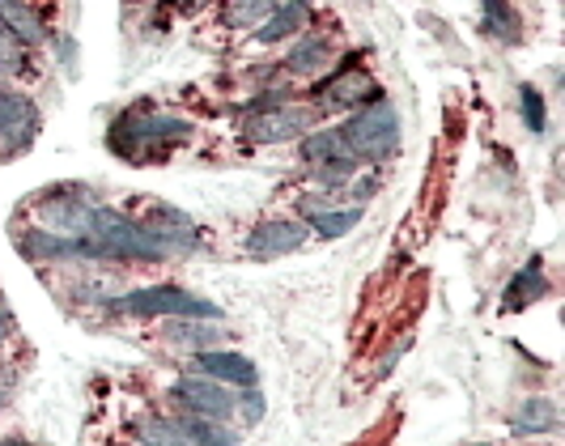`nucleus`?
<instances>
[{
	"label": "nucleus",
	"instance_id": "obj_11",
	"mask_svg": "<svg viewBox=\"0 0 565 446\" xmlns=\"http://www.w3.org/2000/svg\"><path fill=\"white\" fill-rule=\"evenodd\" d=\"M18 252L30 259H68V255H77V238H64L52 230H26V234H18Z\"/></svg>",
	"mask_w": 565,
	"mask_h": 446
},
{
	"label": "nucleus",
	"instance_id": "obj_20",
	"mask_svg": "<svg viewBox=\"0 0 565 446\" xmlns=\"http://www.w3.org/2000/svg\"><path fill=\"white\" fill-rule=\"evenodd\" d=\"M281 9V0H230V26H259Z\"/></svg>",
	"mask_w": 565,
	"mask_h": 446
},
{
	"label": "nucleus",
	"instance_id": "obj_10",
	"mask_svg": "<svg viewBox=\"0 0 565 446\" xmlns=\"http://www.w3.org/2000/svg\"><path fill=\"white\" fill-rule=\"evenodd\" d=\"M196 365L204 379H217L226 387H255V362H247L243 353H226V349H204L196 353Z\"/></svg>",
	"mask_w": 565,
	"mask_h": 446
},
{
	"label": "nucleus",
	"instance_id": "obj_1",
	"mask_svg": "<svg viewBox=\"0 0 565 446\" xmlns=\"http://www.w3.org/2000/svg\"><path fill=\"white\" fill-rule=\"evenodd\" d=\"M340 137L349 145V153L353 158H362V162H383V158H392L399 145V115L392 103H370L362 112L353 115L344 128H340Z\"/></svg>",
	"mask_w": 565,
	"mask_h": 446
},
{
	"label": "nucleus",
	"instance_id": "obj_8",
	"mask_svg": "<svg viewBox=\"0 0 565 446\" xmlns=\"http://www.w3.org/2000/svg\"><path fill=\"white\" fill-rule=\"evenodd\" d=\"M302 128H307V112H298V107H273V112H255L247 119V137L255 145H281V140L302 137Z\"/></svg>",
	"mask_w": 565,
	"mask_h": 446
},
{
	"label": "nucleus",
	"instance_id": "obj_6",
	"mask_svg": "<svg viewBox=\"0 0 565 446\" xmlns=\"http://www.w3.org/2000/svg\"><path fill=\"white\" fill-rule=\"evenodd\" d=\"M307 243V225L298 222H268V225H255L247 234V255L252 259H277V255L298 252Z\"/></svg>",
	"mask_w": 565,
	"mask_h": 446
},
{
	"label": "nucleus",
	"instance_id": "obj_27",
	"mask_svg": "<svg viewBox=\"0 0 565 446\" xmlns=\"http://www.w3.org/2000/svg\"><path fill=\"white\" fill-rule=\"evenodd\" d=\"M4 332H9V310L0 307V340H4Z\"/></svg>",
	"mask_w": 565,
	"mask_h": 446
},
{
	"label": "nucleus",
	"instance_id": "obj_17",
	"mask_svg": "<svg viewBox=\"0 0 565 446\" xmlns=\"http://www.w3.org/2000/svg\"><path fill=\"white\" fill-rule=\"evenodd\" d=\"M307 22V0H294V4H281L273 18H268V26H259V43H281L285 34H294V30Z\"/></svg>",
	"mask_w": 565,
	"mask_h": 446
},
{
	"label": "nucleus",
	"instance_id": "obj_4",
	"mask_svg": "<svg viewBox=\"0 0 565 446\" xmlns=\"http://www.w3.org/2000/svg\"><path fill=\"white\" fill-rule=\"evenodd\" d=\"M174 400L196 413V417H213V421H230L234 408H238V395H230L226 383L217 379H179L174 383Z\"/></svg>",
	"mask_w": 565,
	"mask_h": 446
},
{
	"label": "nucleus",
	"instance_id": "obj_2",
	"mask_svg": "<svg viewBox=\"0 0 565 446\" xmlns=\"http://www.w3.org/2000/svg\"><path fill=\"white\" fill-rule=\"evenodd\" d=\"M119 310H128V315H179V319H222V310L213 307V302H204L196 294H188V289H174V285H153V289H137V294H128V298H119L115 302Z\"/></svg>",
	"mask_w": 565,
	"mask_h": 446
},
{
	"label": "nucleus",
	"instance_id": "obj_21",
	"mask_svg": "<svg viewBox=\"0 0 565 446\" xmlns=\"http://www.w3.org/2000/svg\"><path fill=\"white\" fill-rule=\"evenodd\" d=\"M137 438H141L145 446H192L179 434L174 421H162V417H145L141 425H137Z\"/></svg>",
	"mask_w": 565,
	"mask_h": 446
},
{
	"label": "nucleus",
	"instance_id": "obj_19",
	"mask_svg": "<svg viewBox=\"0 0 565 446\" xmlns=\"http://www.w3.org/2000/svg\"><path fill=\"white\" fill-rule=\"evenodd\" d=\"M484 26H489V34H498L502 43H519L523 39L519 13L510 4H502V0H484Z\"/></svg>",
	"mask_w": 565,
	"mask_h": 446
},
{
	"label": "nucleus",
	"instance_id": "obj_3",
	"mask_svg": "<svg viewBox=\"0 0 565 446\" xmlns=\"http://www.w3.org/2000/svg\"><path fill=\"white\" fill-rule=\"evenodd\" d=\"M192 137V124L188 119H170V115H124L111 128V149L119 153H137L145 145H174V140Z\"/></svg>",
	"mask_w": 565,
	"mask_h": 446
},
{
	"label": "nucleus",
	"instance_id": "obj_9",
	"mask_svg": "<svg viewBox=\"0 0 565 446\" xmlns=\"http://www.w3.org/2000/svg\"><path fill=\"white\" fill-rule=\"evenodd\" d=\"M89 204H85L82 195H68V192H56L43 200V209H39V217L43 225L52 230V234H73V238H82L85 230H89Z\"/></svg>",
	"mask_w": 565,
	"mask_h": 446
},
{
	"label": "nucleus",
	"instance_id": "obj_24",
	"mask_svg": "<svg viewBox=\"0 0 565 446\" xmlns=\"http://www.w3.org/2000/svg\"><path fill=\"white\" fill-rule=\"evenodd\" d=\"M519 107H523V119L532 132H544V98H540L536 85H523L519 89Z\"/></svg>",
	"mask_w": 565,
	"mask_h": 446
},
{
	"label": "nucleus",
	"instance_id": "obj_7",
	"mask_svg": "<svg viewBox=\"0 0 565 446\" xmlns=\"http://www.w3.org/2000/svg\"><path fill=\"white\" fill-rule=\"evenodd\" d=\"M302 158L311 162V167H323V179L328 183H337L344 179V170H353V153H349V145L340 132H311V137L302 140Z\"/></svg>",
	"mask_w": 565,
	"mask_h": 446
},
{
	"label": "nucleus",
	"instance_id": "obj_15",
	"mask_svg": "<svg viewBox=\"0 0 565 446\" xmlns=\"http://www.w3.org/2000/svg\"><path fill=\"white\" fill-rule=\"evenodd\" d=\"M328 60H332V43H328L323 34H311V39H302V43L289 52V68L302 73V77H311L319 68H328Z\"/></svg>",
	"mask_w": 565,
	"mask_h": 446
},
{
	"label": "nucleus",
	"instance_id": "obj_14",
	"mask_svg": "<svg viewBox=\"0 0 565 446\" xmlns=\"http://www.w3.org/2000/svg\"><path fill=\"white\" fill-rule=\"evenodd\" d=\"M548 429H557V404L544 395H532L514 413V434H548Z\"/></svg>",
	"mask_w": 565,
	"mask_h": 446
},
{
	"label": "nucleus",
	"instance_id": "obj_22",
	"mask_svg": "<svg viewBox=\"0 0 565 446\" xmlns=\"http://www.w3.org/2000/svg\"><path fill=\"white\" fill-rule=\"evenodd\" d=\"M358 222H362V209H340V213H315L311 217L315 234H323V238H340Z\"/></svg>",
	"mask_w": 565,
	"mask_h": 446
},
{
	"label": "nucleus",
	"instance_id": "obj_26",
	"mask_svg": "<svg viewBox=\"0 0 565 446\" xmlns=\"http://www.w3.org/2000/svg\"><path fill=\"white\" fill-rule=\"evenodd\" d=\"M243 408H247V417H264V400L255 395V391H247V400H243Z\"/></svg>",
	"mask_w": 565,
	"mask_h": 446
},
{
	"label": "nucleus",
	"instance_id": "obj_16",
	"mask_svg": "<svg viewBox=\"0 0 565 446\" xmlns=\"http://www.w3.org/2000/svg\"><path fill=\"white\" fill-rule=\"evenodd\" d=\"M370 89H374V82L366 73H340L323 85V98H328V107H344V103H362Z\"/></svg>",
	"mask_w": 565,
	"mask_h": 446
},
{
	"label": "nucleus",
	"instance_id": "obj_23",
	"mask_svg": "<svg viewBox=\"0 0 565 446\" xmlns=\"http://www.w3.org/2000/svg\"><path fill=\"white\" fill-rule=\"evenodd\" d=\"M170 336L179 340V344H192V349H213L217 340H222V328H209V323H179V328H170Z\"/></svg>",
	"mask_w": 565,
	"mask_h": 446
},
{
	"label": "nucleus",
	"instance_id": "obj_25",
	"mask_svg": "<svg viewBox=\"0 0 565 446\" xmlns=\"http://www.w3.org/2000/svg\"><path fill=\"white\" fill-rule=\"evenodd\" d=\"M22 60H26L22 56V43H18V39L4 30V22H0V77L18 73V68H22Z\"/></svg>",
	"mask_w": 565,
	"mask_h": 446
},
{
	"label": "nucleus",
	"instance_id": "obj_13",
	"mask_svg": "<svg viewBox=\"0 0 565 446\" xmlns=\"http://www.w3.org/2000/svg\"><path fill=\"white\" fill-rule=\"evenodd\" d=\"M0 22H4V30H9L22 47L43 43V26H39V18L30 13V4H22V0H0Z\"/></svg>",
	"mask_w": 565,
	"mask_h": 446
},
{
	"label": "nucleus",
	"instance_id": "obj_5",
	"mask_svg": "<svg viewBox=\"0 0 565 446\" xmlns=\"http://www.w3.org/2000/svg\"><path fill=\"white\" fill-rule=\"evenodd\" d=\"M39 132V112L30 107V98L0 89V145L4 149H22Z\"/></svg>",
	"mask_w": 565,
	"mask_h": 446
},
{
	"label": "nucleus",
	"instance_id": "obj_12",
	"mask_svg": "<svg viewBox=\"0 0 565 446\" xmlns=\"http://www.w3.org/2000/svg\"><path fill=\"white\" fill-rule=\"evenodd\" d=\"M179 425V434L188 438L192 446H238V434L226 429L222 421L213 417H196V413H183V417L174 421Z\"/></svg>",
	"mask_w": 565,
	"mask_h": 446
},
{
	"label": "nucleus",
	"instance_id": "obj_18",
	"mask_svg": "<svg viewBox=\"0 0 565 446\" xmlns=\"http://www.w3.org/2000/svg\"><path fill=\"white\" fill-rule=\"evenodd\" d=\"M540 294H544V273H540V259H532V264L507 285V307L510 310L527 307V302H536Z\"/></svg>",
	"mask_w": 565,
	"mask_h": 446
},
{
	"label": "nucleus",
	"instance_id": "obj_28",
	"mask_svg": "<svg viewBox=\"0 0 565 446\" xmlns=\"http://www.w3.org/2000/svg\"><path fill=\"white\" fill-rule=\"evenodd\" d=\"M0 446H4V443H0Z\"/></svg>",
	"mask_w": 565,
	"mask_h": 446
}]
</instances>
